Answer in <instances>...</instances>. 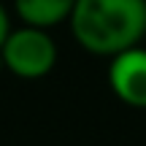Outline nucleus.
I'll list each match as a JSON object with an SVG mask.
<instances>
[{
	"instance_id": "5",
	"label": "nucleus",
	"mask_w": 146,
	"mask_h": 146,
	"mask_svg": "<svg viewBox=\"0 0 146 146\" xmlns=\"http://www.w3.org/2000/svg\"><path fill=\"white\" fill-rule=\"evenodd\" d=\"M8 33H11V16H8V11H5V5L0 3V49H3Z\"/></svg>"
},
{
	"instance_id": "3",
	"label": "nucleus",
	"mask_w": 146,
	"mask_h": 146,
	"mask_svg": "<svg viewBox=\"0 0 146 146\" xmlns=\"http://www.w3.org/2000/svg\"><path fill=\"white\" fill-rule=\"evenodd\" d=\"M108 87L130 108H146V49L133 46L108 62Z\"/></svg>"
},
{
	"instance_id": "2",
	"label": "nucleus",
	"mask_w": 146,
	"mask_h": 146,
	"mask_svg": "<svg viewBox=\"0 0 146 146\" xmlns=\"http://www.w3.org/2000/svg\"><path fill=\"white\" fill-rule=\"evenodd\" d=\"M0 62L16 78L35 81V78L49 76L57 65V43L49 35V30H41V27H11L0 49Z\"/></svg>"
},
{
	"instance_id": "1",
	"label": "nucleus",
	"mask_w": 146,
	"mask_h": 146,
	"mask_svg": "<svg viewBox=\"0 0 146 146\" xmlns=\"http://www.w3.org/2000/svg\"><path fill=\"white\" fill-rule=\"evenodd\" d=\"M68 25L84 52L114 57L141 46L146 35V0H76Z\"/></svg>"
},
{
	"instance_id": "4",
	"label": "nucleus",
	"mask_w": 146,
	"mask_h": 146,
	"mask_svg": "<svg viewBox=\"0 0 146 146\" xmlns=\"http://www.w3.org/2000/svg\"><path fill=\"white\" fill-rule=\"evenodd\" d=\"M76 0H14V14L22 19V25L52 30L70 19Z\"/></svg>"
}]
</instances>
